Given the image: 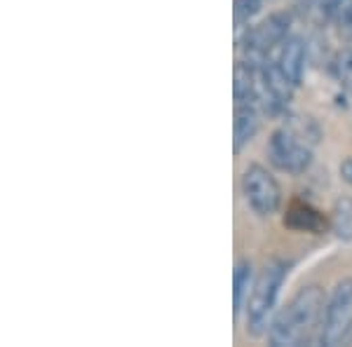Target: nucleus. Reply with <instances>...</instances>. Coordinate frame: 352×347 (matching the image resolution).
I'll return each mask as SVG.
<instances>
[{
  "label": "nucleus",
  "instance_id": "f257e3e1",
  "mask_svg": "<svg viewBox=\"0 0 352 347\" xmlns=\"http://www.w3.org/2000/svg\"><path fill=\"white\" fill-rule=\"evenodd\" d=\"M324 312L327 300L322 287L308 284V287L298 289V293L272 320L268 333L270 343L275 347H298L312 343L315 335L320 340Z\"/></svg>",
  "mask_w": 352,
  "mask_h": 347
},
{
  "label": "nucleus",
  "instance_id": "f03ea898",
  "mask_svg": "<svg viewBox=\"0 0 352 347\" xmlns=\"http://www.w3.org/2000/svg\"><path fill=\"white\" fill-rule=\"evenodd\" d=\"M287 263L282 260H270L268 265L261 270V275L254 282L252 295L247 300V331L252 335L265 333L268 320L275 307L277 293H280L282 284L287 280Z\"/></svg>",
  "mask_w": 352,
  "mask_h": 347
},
{
  "label": "nucleus",
  "instance_id": "7ed1b4c3",
  "mask_svg": "<svg viewBox=\"0 0 352 347\" xmlns=\"http://www.w3.org/2000/svg\"><path fill=\"white\" fill-rule=\"evenodd\" d=\"M320 343L327 347H340L352 343V277L338 282L331 298L327 300Z\"/></svg>",
  "mask_w": 352,
  "mask_h": 347
},
{
  "label": "nucleus",
  "instance_id": "20e7f679",
  "mask_svg": "<svg viewBox=\"0 0 352 347\" xmlns=\"http://www.w3.org/2000/svg\"><path fill=\"white\" fill-rule=\"evenodd\" d=\"M242 195L254 214L272 216L282 204V188L263 164H249L242 174Z\"/></svg>",
  "mask_w": 352,
  "mask_h": 347
},
{
  "label": "nucleus",
  "instance_id": "39448f33",
  "mask_svg": "<svg viewBox=\"0 0 352 347\" xmlns=\"http://www.w3.org/2000/svg\"><path fill=\"white\" fill-rule=\"evenodd\" d=\"M268 157L280 172L287 174H305L312 164V150L303 139L292 132L289 127H282L272 132L268 141Z\"/></svg>",
  "mask_w": 352,
  "mask_h": 347
},
{
  "label": "nucleus",
  "instance_id": "423d86ee",
  "mask_svg": "<svg viewBox=\"0 0 352 347\" xmlns=\"http://www.w3.org/2000/svg\"><path fill=\"white\" fill-rule=\"evenodd\" d=\"M292 28V16L287 12H275L268 19H263L258 26L247 28L244 36V52L249 56V64H263L265 54L270 52L275 45H282L289 36Z\"/></svg>",
  "mask_w": 352,
  "mask_h": 347
},
{
  "label": "nucleus",
  "instance_id": "0eeeda50",
  "mask_svg": "<svg viewBox=\"0 0 352 347\" xmlns=\"http://www.w3.org/2000/svg\"><path fill=\"white\" fill-rule=\"evenodd\" d=\"M285 225L292 227V230L298 232H315V235H322V232L329 227L327 216L322 212H317L315 207H310L308 202H292L287 209L285 216Z\"/></svg>",
  "mask_w": 352,
  "mask_h": 347
},
{
  "label": "nucleus",
  "instance_id": "6e6552de",
  "mask_svg": "<svg viewBox=\"0 0 352 347\" xmlns=\"http://www.w3.org/2000/svg\"><path fill=\"white\" fill-rule=\"evenodd\" d=\"M277 66L285 76L292 80V85H300L303 80V68H305V43L303 38L292 36L282 43L280 56H277Z\"/></svg>",
  "mask_w": 352,
  "mask_h": 347
},
{
  "label": "nucleus",
  "instance_id": "1a4fd4ad",
  "mask_svg": "<svg viewBox=\"0 0 352 347\" xmlns=\"http://www.w3.org/2000/svg\"><path fill=\"white\" fill-rule=\"evenodd\" d=\"M235 82H232V94H235V106H254L258 104V71L254 64L237 61L235 64Z\"/></svg>",
  "mask_w": 352,
  "mask_h": 347
},
{
  "label": "nucleus",
  "instance_id": "9d476101",
  "mask_svg": "<svg viewBox=\"0 0 352 347\" xmlns=\"http://www.w3.org/2000/svg\"><path fill=\"white\" fill-rule=\"evenodd\" d=\"M256 106H235V122H232V150L240 153L258 132Z\"/></svg>",
  "mask_w": 352,
  "mask_h": 347
},
{
  "label": "nucleus",
  "instance_id": "9b49d317",
  "mask_svg": "<svg viewBox=\"0 0 352 347\" xmlns=\"http://www.w3.org/2000/svg\"><path fill=\"white\" fill-rule=\"evenodd\" d=\"M254 289V270L249 260H237L235 275H232V307L235 315H240L242 307H247V300Z\"/></svg>",
  "mask_w": 352,
  "mask_h": 347
},
{
  "label": "nucleus",
  "instance_id": "f8f14e48",
  "mask_svg": "<svg viewBox=\"0 0 352 347\" xmlns=\"http://www.w3.org/2000/svg\"><path fill=\"white\" fill-rule=\"evenodd\" d=\"M331 227L338 237L352 240V197H340L331 209Z\"/></svg>",
  "mask_w": 352,
  "mask_h": 347
},
{
  "label": "nucleus",
  "instance_id": "ddd939ff",
  "mask_svg": "<svg viewBox=\"0 0 352 347\" xmlns=\"http://www.w3.org/2000/svg\"><path fill=\"white\" fill-rule=\"evenodd\" d=\"M263 0H235V8H232V16H235V26L242 28L247 26L254 16L258 14Z\"/></svg>",
  "mask_w": 352,
  "mask_h": 347
},
{
  "label": "nucleus",
  "instance_id": "4468645a",
  "mask_svg": "<svg viewBox=\"0 0 352 347\" xmlns=\"http://www.w3.org/2000/svg\"><path fill=\"white\" fill-rule=\"evenodd\" d=\"M333 73L343 85L352 87V49H343L336 59H333Z\"/></svg>",
  "mask_w": 352,
  "mask_h": 347
},
{
  "label": "nucleus",
  "instance_id": "2eb2a0df",
  "mask_svg": "<svg viewBox=\"0 0 352 347\" xmlns=\"http://www.w3.org/2000/svg\"><path fill=\"white\" fill-rule=\"evenodd\" d=\"M350 5V0H320V14L324 19H333L345 12V8Z\"/></svg>",
  "mask_w": 352,
  "mask_h": 347
},
{
  "label": "nucleus",
  "instance_id": "dca6fc26",
  "mask_svg": "<svg viewBox=\"0 0 352 347\" xmlns=\"http://www.w3.org/2000/svg\"><path fill=\"white\" fill-rule=\"evenodd\" d=\"M340 33H343L345 38H352V0L348 8H345V12L340 14Z\"/></svg>",
  "mask_w": 352,
  "mask_h": 347
},
{
  "label": "nucleus",
  "instance_id": "f3484780",
  "mask_svg": "<svg viewBox=\"0 0 352 347\" xmlns=\"http://www.w3.org/2000/svg\"><path fill=\"white\" fill-rule=\"evenodd\" d=\"M340 179H343L345 183L352 186V157H348V160L340 162Z\"/></svg>",
  "mask_w": 352,
  "mask_h": 347
}]
</instances>
